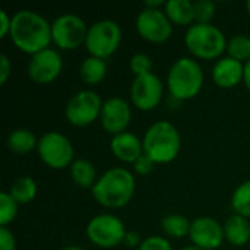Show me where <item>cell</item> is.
<instances>
[{"label":"cell","instance_id":"cell-1","mask_svg":"<svg viewBox=\"0 0 250 250\" xmlns=\"http://www.w3.org/2000/svg\"><path fill=\"white\" fill-rule=\"evenodd\" d=\"M9 37L19 51L34 56L48 48L51 42V23L38 12L18 10L12 15Z\"/></svg>","mask_w":250,"mask_h":250},{"label":"cell","instance_id":"cell-2","mask_svg":"<svg viewBox=\"0 0 250 250\" xmlns=\"http://www.w3.org/2000/svg\"><path fill=\"white\" fill-rule=\"evenodd\" d=\"M135 189V176L125 167H113L98 177L91 193L95 202L101 207L107 209H119L132 201Z\"/></svg>","mask_w":250,"mask_h":250},{"label":"cell","instance_id":"cell-3","mask_svg":"<svg viewBox=\"0 0 250 250\" xmlns=\"http://www.w3.org/2000/svg\"><path fill=\"white\" fill-rule=\"evenodd\" d=\"M144 154H146L155 164H168L177 158L182 149V138L177 127L167 122L160 120L152 123L144 138Z\"/></svg>","mask_w":250,"mask_h":250},{"label":"cell","instance_id":"cell-4","mask_svg":"<svg viewBox=\"0 0 250 250\" xmlns=\"http://www.w3.org/2000/svg\"><path fill=\"white\" fill-rule=\"evenodd\" d=\"M205 82L204 70L193 57L177 59L167 73V89L170 95L179 101L195 98Z\"/></svg>","mask_w":250,"mask_h":250},{"label":"cell","instance_id":"cell-5","mask_svg":"<svg viewBox=\"0 0 250 250\" xmlns=\"http://www.w3.org/2000/svg\"><path fill=\"white\" fill-rule=\"evenodd\" d=\"M227 38L224 32L212 23H193L185 34L188 51L201 60H218L227 51Z\"/></svg>","mask_w":250,"mask_h":250},{"label":"cell","instance_id":"cell-6","mask_svg":"<svg viewBox=\"0 0 250 250\" xmlns=\"http://www.w3.org/2000/svg\"><path fill=\"white\" fill-rule=\"evenodd\" d=\"M122 28L113 19H101L88 28L85 47L89 56L98 59H108L113 56L122 42Z\"/></svg>","mask_w":250,"mask_h":250},{"label":"cell","instance_id":"cell-7","mask_svg":"<svg viewBox=\"0 0 250 250\" xmlns=\"http://www.w3.org/2000/svg\"><path fill=\"white\" fill-rule=\"evenodd\" d=\"M40 160L53 170H63L75 161V149L70 139L60 132H47L38 139Z\"/></svg>","mask_w":250,"mask_h":250},{"label":"cell","instance_id":"cell-8","mask_svg":"<svg viewBox=\"0 0 250 250\" xmlns=\"http://www.w3.org/2000/svg\"><path fill=\"white\" fill-rule=\"evenodd\" d=\"M127 230L123 221L114 214H100L86 224L88 240L101 249H114L123 243Z\"/></svg>","mask_w":250,"mask_h":250},{"label":"cell","instance_id":"cell-9","mask_svg":"<svg viewBox=\"0 0 250 250\" xmlns=\"http://www.w3.org/2000/svg\"><path fill=\"white\" fill-rule=\"evenodd\" d=\"M104 101L92 89H82L73 94L66 107L64 117L66 120L76 127H85L92 125L95 120H100L101 108Z\"/></svg>","mask_w":250,"mask_h":250},{"label":"cell","instance_id":"cell-10","mask_svg":"<svg viewBox=\"0 0 250 250\" xmlns=\"http://www.w3.org/2000/svg\"><path fill=\"white\" fill-rule=\"evenodd\" d=\"M88 28L86 22L75 13L60 15L51 22V41L60 50H76L85 44Z\"/></svg>","mask_w":250,"mask_h":250},{"label":"cell","instance_id":"cell-11","mask_svg":"<svg viewBox=\"0 0 250 250\" xmlns=\"http://www.w3.org/2000/svg\"><path fill=\"white\" fill-rule=\"evenodd\" d=\"M135 26L138 34L152 44L166 42L173 34V23L164 9L144 7L136 16Z\"/></svg>","mask_w":250,"mask_h":250},{"label":"cell","instance_id":"cell-12","mask_svg":"<svg viewBox=\"0 0 250 250\" xmlns=\"http://www.w3.org/2000/svg\"><path fill=\"white\" fill-rule=\"evenodd\" d=\"M164 95V83L154 72L133 79L130 85V101L141 111L157 108Z\"/></svg>","mask_w":250,"mask_h":250},{"label":"cell","instance_id":"cell-13","mask_svg":"<svg viewBox=\"0 0 250 250\" xmlns=\"http://www.w3.org/2000/svg\"><path fill=\"white\" fill-rule=\"evenodd\" d=\"M63 69L60 53L51 47L31 56L28 62V76L37 85H48L54 82Z\"/></svg>","mask_w":250,"mask_h":250},{"label":"cell","instance_id":"cell-14","mask_svg":"<svg viewBox=\"0 0 250 250\" xmlns=\"http://www.w3.org/2000/svg\"><path fill=\"white\" fill-rule=\"evenodd\" d=\"M130 122H132V108L125 98L111 97L104 101L100 114V123L107 133L113 136L123 133L129 127Z\"/></svg>","mask_w":250,"mask_h":250},{"label":"cell","instance_id":"cell-15","mask_svg":"<svg viewBox=\"0 0 250 250\" xmlns=\"http://www.w3.org/2000/svg\"><path fill=\"white\" fill-rule=\"evenodd\" d=\"M189 239L193 246L204 250H217L226 240L224 227L211 217H198L190 224Z\"/></svg>","mask_w":250,"mask_h":250},{"label":"cell","instance_id":"cell-16","mask_svg":"<svg viewBox=\"0 0 250 250\" xmlns=\"http://www.w3.org/2000/svg\"><path fill=\"white\" fill-rule=\"evenodd\" d=\"M245 78V63L224 56L218 59L212 67V81L218 88L230 89L243 82Z\"/></svg>","mask_w":250,"mask_h":250},{"label":"cell","instance_id":"cell-17","mask_svg":"<svg viewBox=\"0 0 250 250\" xmlns=\"http://www.w3.org/2000/svg\"><path fill=\"white\" fill-rule=\"evenodd\" d=\"M111 154L122 163L133 164L141 155H144V144L138 135L132 132H123L111 138Z\"/></svg>","mask_w":250,"mask_h":250},{"label":"cell","instance_id":"cell-18","mask_svg":"<svg viewBox=\"0 0 250 250\" xmlns=\"http://www.w3.org/2000/svg\"><path fill=\"white\" fill-rule=\"evenodd\" d=\"M223 227L226 240L230 245L240 248L250 242V221L248 218L239 214H233L226 220Z\"/></svg>","mask_w":250,"mask_h":250},{"label":"cell","instance_id":"cell-19","mask_svg":"<svg viewBox=\"0 0 250 250\" xmlns=\"http://www.w3.org/2000/svg\"><path fill=\"white\" fill-rule=\"evenodd\" d=\"M164 12L173 25L190 26L195 23L193 1L190 0H168L164 6Z\"/></svg>","mask_w":250,"mask_h":250},{"label":"cell","instance_id":"cell-20","mask_svg":"<svg viewBox=\"0 0 250 250\" xmlns=\"http://www.w3.org/2000/svg\"><path fill=\"white\" fill-rule=\"evenodd\" d=\"M38 139L29 129H15L7 135V148L16 155H28L38 146Z\"/></svg>","mask_w":250,"mask_h":250},{"label":"cell","instance_id":"cell-21","mask_svg":"<svg viewBox=\"0 0 250 250\" xmlns=\"http://www.w3.org/2000/svg\"><path fill=\"white\" fill-rule=\"evenodd\" d=\"M69 168H70V177L73 183L82 189H92L100 177L97 176V170L94 164L85 158L75 160Z\"/></svg>","mask_w":250,"mask_h":250},{"label":"cell","instance_id":"cell-22","mask_svg":"<svg viewBox=\"0 0 250 250\" xmlns=\"http://www.w3.org/2000/svg\"><path fill=\"white\" fill-rule=\"evenodd\" d=\"M79 76L89 86H95V85L101 83L104 81V78L107 76L105 60L88 56L79 66Z\"/></svg>","mask_w":250,"mask_h":250},{"label":"cell","instance_id":"cell-23","mask_svg":"<svg viewBox=\"0 0 250 250\" xmlns=\"http://www.w3.org/2000/svg\"><path fill=\"white\" fill-rule=\"evenodd\" d=\"M37 192H38L37 182L31 176H21V177H18L12 183V186L9 189L10 196L19 205H26V204L32 202L35 199V196H37Z\"/></svg>","mask_w":250,"mask_h":250},{"label":"cell","instance_id":"cell-24","mask_svg":"<svg viewBox=\"0 0 250 250\" xmlns=\"http://www.w3.org/2000/svg\"><path fill=\"white\" fill-rule=\"evenodd\" d=\"M190 224L185 215L182 214H170L161 220V230L167 237L171 239H183L190 233Z\"/></svg>","mask_w":250,"mask_h":250},{"label":"cell","instance_id":"cell-25","mask_svg":"<svg viewBox=\"0 0 250 250\" xmlns=\"http://www.w3.org/2000/svg\"><path fill=\"white\" fill-rule=\"evenodd\" d=\"M231 208L234 214H239L250 220V180L240 183L231 196Z\"/></svg>","mask_w":250,"mask_h":250},{"label":"cell","instance_id":"cell-26","mask_svg":"<svg viewBox=\"0 0 250 250\" xmlns=\"http://www.w3.org/2000/svg\"><path fill=\"white\" fill-rule=\"evenodd\" d=\"M227 53L230 57L248 63L250 60V37L245 34H236L227 41Z\"/></svg>","mask_w":250,"mask_h":250},{"label":"cell","instance_id":"cell-27","mask_svg":"<svg viewBox=\"0 0 250 250\" xmlns=\"http://www.w3.org/2000/svg\"><path fill=\"white\" fill-rule=\"evenodd\" d=\"M19 204L10 196L9 192L0 193V227H7L16 218Z\"/></svg>","mask_w":250,"mask_h":250},{"label":"cell","instance_id":"cell-28","mask_svg":"<svg viewBox=\"0 0 250 250\" xmlns=\"http://www.w3.org/2000/svg\"><path fill=\"white\" fill-rule=\"evenodd\" d=\"M217 12V6L211 0H196L193 1L195 23H211Z\"/></svg>","mask_w":250,"mask_h":250},{"label":"cell","instance_id":"cell-29","mask_svg":"<svg viewBox=\"0 0 250 250\" xmlns=\"http://www.w3.org/2000/svg\"><path fill=\"white\" fill-rule=\"evenodd\" d=\"M130 70L135 75V78L148 75L152 72V59L146 53H136L130 57Z\"/></svg>","mask_w":250,"mask_h":250},{"label":"cell","instance_id":"cell-30","mask_svg":"<svg viewBox=\"0 0 250 250\" xmlns=\"http://www.w3.org/2000/svg\"><path fill=\"white\" fill-rule=\"evenodd\" d=\"M138 250H174L164 236H149L142 240Z\"/></svg>","mask_w":250,"mask_h":250},{"label":"cell","instance_id":"cell-31","mask_svg":"<svg viewBox=\"0 0 250 250\" xmlns=\"http://www.w3.org/2000/svg\"><path fill=\"white\" fill-rule=\"evenodd\" d=\"M154 167H155V163L146 155H141L135 163H133V170L138 176H148L154 171Z\"/></svg>","mask_w":250,"mask_h":250},{"label":"cell","instance_id":"cell-32","mask_svg":"<svg viewBox=\"0 0 250 250\" xmlns=\"http://www.w3.org/2000/svg\"><path fill=\"white\" fill-rule=\"evenodd\" d=\"M0 250H16V240L7 227H0Z\"/></svg>","mask_w":250,"mask_h":250},{"label":"cell","instance_id":"cell-33","mask_svg":"<svg viewBox=\"0 0 250 250\" xmlns=\"http://www.w3.org/2000/svg\"><path fill=\"white\" fill-rule=\"evenodd\" d=\"M12 73V62L6 54H0V85H4Z\"/></svg>","mask_w":250,"mask_h":250},{"label":"cell","instance_id":"cell-34","mask_svg":"<svg viewBox=\"0 0 250 250\" xmlns=\"http://www.w3.org/2000/svg\"><path fill=\"white\" fill-rule=\"evenodd\" d=\"M10 26H12V16H9L6 10H0V38L9 37Z\"/></svg>","mask_w":250,"mask_h":250},{"label":"cell","instance_id":"cell-35","mask_svg":"<svg viewBox=\"0 0 250 250\" xmlns=\"http://www.w3.org/2000/svg\"><path fill=\"white\" fill-rule=\"evenodd\" d=\"M142 243V239L139 236L138 231H127L126 236H125V240H123V245H126L127 248H139Z\"/></svg>","mask_w":250,"mask_h":250},{"label":"cell","instance_id":"cell-36","mask_svg":"<svg viewBox=\"0 0 250 250\" xmlns=\"http://www.w3.org/2000/svg\"><path fill=\"white\" fill-rule=\"evenodd\" d=\"M166 3L167 1H164V0H146L144 7H148V9H164Z\"/></svg>","mask_w":250,"mask_h":250},{"label":"cell","instance_id":"cell-37","mask_svg":"<svg viewBox=\"0 0 250 250\" xmlns=\"http://www.w3.org/2000/svg\"><path fill=\"white\" fill-rule=\"evenodd\" d=\"M243 83L246 85V88L250 91V60L248 63H245V78H243Z\"/></svg>","mask_w":250,"mask_h":250},{"label":"cell","instance_id":"cell-38","mask_svg":"<svg viewBox=\"0 0 250 250\" xmlns=\"http://www.w3.org/2000/svg\"><path fill=\"white\" fill-rule=\"evenodd\" d=\"M62 250H85L83 248H81V246H67V248H64V249Z\"/></svg>","mask_w":250,"mask_h":250},{"label":"cell","instance_id":"cell-39","mask_svg":"<svg viewBox=\"0 0 250 250\" xmlns=\"http://www.w3.org/2000/svg\"><path fill=\"white\" fill-rule=\"evenodd\" d=\"M180 250H204V249H201V248H196V246H186V248H183V249H180Z\"/></svg>","mask_w":250,"mask_h":250},{"label":"cell","instance_id":"cell-40","mask_svg":"<svg viewBox=\"0 0 250 250\" xmlns=\"http://www.w3.org/2000/svg\"><path fill=\"white\" fill-rule=\"evenodd\" d=\"M246 9H248V13L250 15V0L248 1V3H246Z\"/></svg>","mask_w":250,"mask_h":250}]
</instances>
